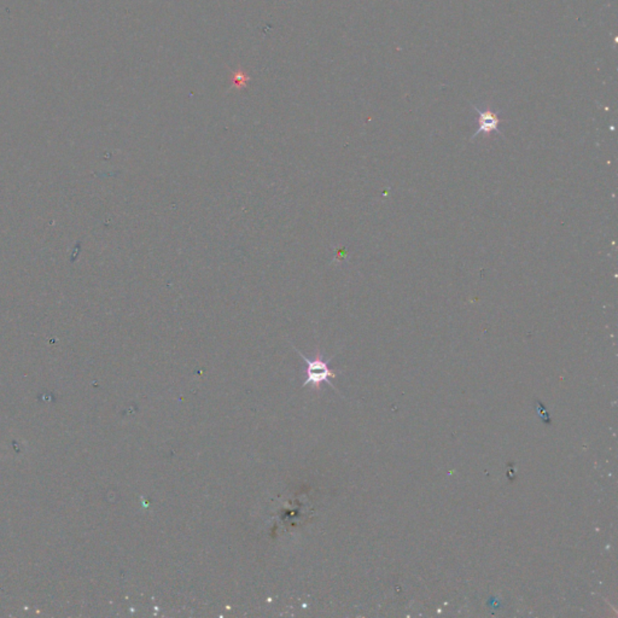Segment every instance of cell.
Listing matches in <instances>:
<instances>
[{"instance_id": "obj_1", "label": "cell", "mask_w": 618, "mask_h": 618, "mask_svg": "<svg viewBox=\"0 0 618 618\" xmlns=\"http://www.w3.org/2000/svg\"><path fill=\"white\" fill-rule=\"evenodd\" d=\"M298 354L301 355L303 362L307 364V369H305L307 379L303 381V386H312L313 389L319 390L322 383H327L330 386L333 388L331 379L336 377V372L330 369L329 362L324 360V357L320 353H317L314 359H308L301 352H298Z\"/></svg>"}, {"instance_id": "obj_2", "label": "cell", "mask_w": 618, "mask_h": 618, "mask_svg": "<svg viewBox=\"0 0 618 618\" xmlns=\"http://www.w3.org/2000/svg\"><path fill=\"white\" fill-rule=\"evenodd\" d=\"M472 108L478 114V129L474 133V136L471 137V139L478 137L479 134L489 136L493 132L498 133L500 136H504L500 129H499L500 122H502L500 117H499V113L494 112L490 108L479 109L474 104H472Z\"/></svg>"}, {"instance_id": "obj_3", "label": "cell", "mask_w": 618, "mask_h": 618, "mask_svg": "<svg viewBox=\"0 0 618 618\" xmlns=\"http://www.w3.org/2000/svg\"><path fill=\"white\" fill-rule=\"evenodd\" d=\"M249 81L250 77L241 69L232 72V86L234 89H243Z\"/></svg>"}]
</instances>
